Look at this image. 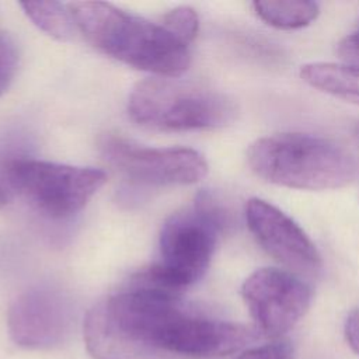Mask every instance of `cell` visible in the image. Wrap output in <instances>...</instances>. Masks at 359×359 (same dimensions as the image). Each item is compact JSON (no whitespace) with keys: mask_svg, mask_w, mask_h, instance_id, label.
Listing matches in <instances>:
<instances>
[{"mask_svg":"<svg viewBox=\"0 0 359 359\" xmlns=\"http://www.w3.org/2000/svg\"><path fill=\"white\" fill-rule=\"evenodd\" d=\"M130 118L163 130L213 129L230 123L236 108L220 93L174 77L139 81L129 95Z\"/></svg>","mask_w":359,"mask_h":359,"instance_id":"6","label":"cell"},{"mask_svg":"<svg viewBox=\"0 0 359 359\" xmlns=\"http://www.w3.org/2000/svg\"><path fill=\"white\" fill-rule=\"evenodd\" d=\"M241 296L257 330L269 338H278L293 328L311 303L309 285L276 268L254 271L244 280Z\"/></svg>","mask_w":359,"mask_h":359,"instance_id":"8","label":"cell"},{"mask_svg":"<svg viewBox=\"0 0 359 359\" xmlns=\"http://www.w3.org/2000/svg\"><path fill=\"white\" fill-rule=\"evenodd\" d=\"M344 331L348 345L356 355H359V307L348 314Z\"/></svg>","mask_w":359,"mask_h":359,"instance_id":"19","label":"cell"},{"mask_svg":"<svg viewBox=\"0 0 359 359\" xmlns=\"http://www.w3.org/2000/svg\"><path fill=\"white\" fill-rule=\"evenodd\" d=\"M338 55L344 66L359 70V24L353 32L339 42Z\"/></svg>","mask_w":359,"mask_h":359,"instance_id":"18","label":"cell"},{"mask_svg":"<svg viewBox=\"0 0 359 359\" xmlns=\"http://www.w3.org/2000/svg\"><path fill=\"white\" fill-rule=\"evenodd\" d=\"M300 77L313 88L359 105V70L342 63L313 62L302 66Z\"/></svg>","mask_w":359,"mask_h":359,"instance_id":"12","label":"cell"},{"mask_svg":"<svg viewBox=\"0 0 359 359\" xmlns=\"http://www.w3.org/2000/svg\"><path fill=\"white\" fill-rule=\"evenodd\" d=\"M161 24L180 41L189 45L191 41L196 36L199 20L194 8L182 6L164 14L161 18Z\"/></svg>","mask_w":359,"mask_h":359,"instance_id":"15","label":"cell"},{"mask_svg":"<svg viewBox=\"0 0 359 359\" xmlns=\"http://www.w3.org/2000/svg\"><path fill=\"white\" fill-rule=\"evenodd\" d=\"M74 310L59 289L35 286L18 294L7 313L11 339L27 349H50L65 342L73 328Z\"/></svg>","mask_w":359,"mask_h":359,"instance_id":"9","label":"cell"},{"mask_svg":"<svg viewBox=\"0 0 359 359\" xmlns=\"http://www.w3.org/2000/svg\"><path fill=\"white\" fill-rule=\"evenodd\" d=\"M104 157L130 180L146 185H188L208 172L205 157L185 147H146L107 135L100 143Z\"/></svg>","mask_w":359,"mask_h":359,"instance_id":"7","label":"cell"},{"mask_svg":"<svg viewBox=\"0 0 359 359\" xmlns=\"http://www.w3.org/2000/svg\"><path fill=\"white\" fill-rule=\"evenodd\" d=\"M212 202L201 194L191 209L171 215L161 227L158 261L133 279L175 294L198 282L210 264L223 223Z\"/></svg>","mask_w":359,"mask_h":359,"instance_id":"4","label":"cell"},{"mask_svg":"<svg viewBox=\"0 0 359 359\" xmlns=\"http://www.w3.org/2000/svg\"><path fill=\"white\" fill-rule=\"evenodd\" d=\"M184 307L181 294L130 280L128 289L88 310L84 341L93 359H147L157 353V338Z\"/></svg>","mask_w":359,"mask_h":359,"instance_id":"1","label":"cell"},{"mask_svg":"<svg viewBox=\"0 0 359 359\" xmlns=\"http://www.w3.org/2000/svg\"><path fill=\"white\" fill-rule=\"evenodd\" d=\"M104 171L27 157L0 164V206L15 199L52 219H65L81 210L104 185Z\"/></svg>","mask_w":359,"mask_h":359,"instance_id":"5","label":"cell"},{"mask_svg":"<svg viewBox=\"0 0 359 359\" xmlns=\"http://www.w3.org/2000/svg\"><path fill=\"white\" fill-rule=\"evenodd\" d=\"M27 17L43 32L66 41L73 35L76 27L70 8L57 1H22L20 3Z\"/></svg>","mask_w":359,"mask_h":359,"instance_id":"14","label":"cell"},{"mask_svg":"<svg viewBox=\"0 0 359 359\" xmlns=\"http://www.w3.org/2000/svg\"><path fill=\"white\" fill-rule=\"evenodd\" d=\"M293 348L287 341H273L243 352L237 359H293Z\"/></svg>","mask_w":359,"mask_h":359,"instance_id":"17","label":"cell"},{"mask_svg":"<svg viewBox=\"0 0 359 359\" xmlns=\"http://www.w3.org/2000/svg\"><path fill=\"white\" fill-rule=\"evenodd\" d=\"M255 338L241 324L201 317L187 307L164 327L157 351L191 358H216L233 353Z\"/></svg>","mask_w":359,"mask_h":359,"instance_id":"11","label":"cell"},{"mask_svg":"<svg viewBox=\"0 0 359 359\" xmlns=\"http://www.w3.org/2000/svg\"><path fill=\"white\" fill-rule=\"evenodd\" d=\"M18 66V50L13 38L0 31V95L11 84Z\"/></svg>","mask_w":359,"mask_h":359,"instance_id":"16","label":"cell"},{"mask_svg":"<svg viewBox=\"0 0 359 359\" xmlns=\"http://www.w3.org/2000/svg\"><path fill=\"white\" fill-rule=\"evenodd\" d=\"M247 160L259 178L307 191L345 187L359 170L355 157L342 146L307 133L261 137L248 147Z\"/></svg>","mask_w":359,"mask_h":359,"instance_id":"3","label":"cell"},{"mask_svg":"<svg viewBox=\"0 0 359 359\" xmlns=\"http://www.w3.org/2000/svg\"><path fill=\"white\" fill-rule=\"evenodd\" d=\"M252 8L265 24L279 29L303 28L318 15L314 1H254Z\"/></svg>","mask_w":359,"mask_h":359,"instance_id":"13","label":"cell"},{"mask_svg":"<svg viewBox=\"0 0 359 359\" xmlns=\"http://www.w3.org/2000/svg\"><path fill=\"white\" fill-rule=\"evenodd\" d=\"M69 8L81 34L122 63L158 77L181 76L189 66L188 45L161 21L157 24L101 1L72 3Z\"/></svg>","mask_w":359,"mask_h":359,"instance_id":"2","label":"cell"},{"mask_svg":"<svg viewBox=\"0 0 359 359\" xmlns=\"http://www.w3.org/2000/svg\"><path fill=\"white\" fill-rule=\"evenodd\" d=\"M245 220L258 244L275 261L299 273L321 269V255L303 229L272 203L252 198L245 205Z\"/></svg>","mask_w":359,"mask_h":359,"instance_id":"10","label":"cell"},{"mask_svg":"<svg viewBox=\"0 0 359 359\" xmlns=\"http://www.w3.org/2000/svg\"><path fill=\"white\" fill-rule=\"evenodd\" d=\"M355 135H356V137H358V140H359V122H358L356 126H355Z\"/></svg>","mask_w":359,"mask_h":359,"instance_id":"20","label":"cell"}]
</instances>
